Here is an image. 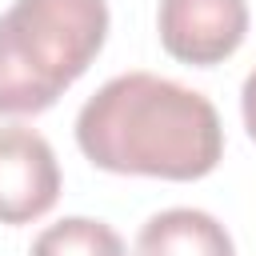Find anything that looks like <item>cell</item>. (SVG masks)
<instances>
[{"label": "cell", "mask_w": 256, "mask_h": 256, "mask_svg": "<svg viewBox=\"0 0 256 256\" xmlns=\"http://www.w3.org/2000/svg\"><path fill=\"white\" fill-rule=\"evenodd\" d=\"M28 256H128V252L112 224L92 216H64L32 240Z\"/></svg>", "instance_id": "6"}, {"label": "cell", "mask_w": 256, "mask_h": 256, "mask_svg": "<svg viewBox=\"0 0 256 256\" xmlns=\"http://www.w3.org/2000/svg\"><path fill=\"white\" fill-rule=\"evenodd\" d=\"M248 20V0H160L156 32L172 60L212 68L244 44Z\"/></svg>", "instance_id": "3"}, {"label": "cell", "mask_w": 256, "mask_h": 256, "mask_svg": "<svg viewBox=\"0 0 256 256\" xmlns=\"http://www.w3.org/2000/svg\"><path fill=\"white\" fill-rule=\"evenodd\" d=\"M76 144L116 176L200 180L224 156V124L204 92L156 72H124L88 96Z\"/></svg>", "instance_id": "1"}, {"label": "cell", "mask_w": 256, "mask_h": 256, "mask_svg": "<svg viewBox=\"0 0 256 256\" xmlns=\"http://www.w3.org/2000/svg\"><path fill=\"white\" fill-rule=\"evenodd\" d=\"M132 256H236V244L212 212L164 208L140 224Z\"/></svg>", "instance_id": "5"}, {"label": "cell", "mask_w": 256, "mask_h": 256, "mask_svg": "<svg viewBox=\"0 0 256 256\" xmlns=\"http://www.w3.org/2000/svg\"><path fill=\"white\" fill-rule=\"evenodd\" d=\"M104 40L108 0H16L0 16V116L48 112Z\"/></svg>", "instance_id": "2"}, {"label": "cell", "mask_w": 256, "mask_h": 256, "mask_svg": "<svg viewBox=\"0 0 256 256\" xmlns=\"http://www.w3.org/2000/svg\"><path fill=\"white\" fill-rule=\"evenodd\" d=\"M56 200L60 164L52 144L24 124H0V224H32Z\"/></svg>", "instance_id": "4"}, {"label": "cell", "mask_w": 256, "mask_h": 256, "mask_svg": "<svg viewBox=\"0 0 256 256\" xmlns=\"http://www.w3.org/2000/svg\"><path fill=\"white\" fill-rule=\"evenodd\" d=\"M240 116H244L248 136L256 140V68L248 72V80H244V88H240Z\"/></svg>", "instance_id": "7"}]
</instances>
